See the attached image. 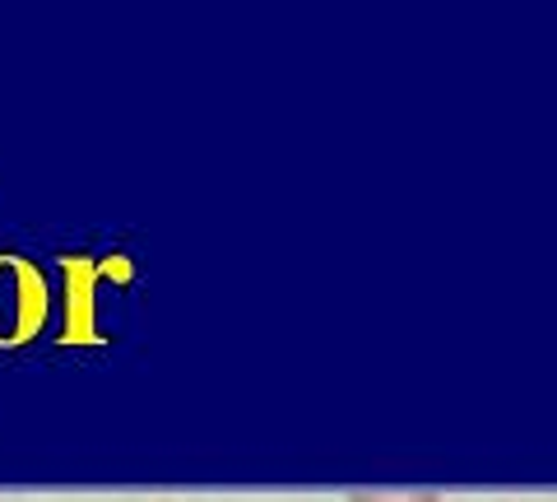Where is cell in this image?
I'll use <instances>...</instances> for the list:
<instances>
[{
  "instance_id": "6da1fadb",
  "label": "cell",
  "mask_w": 557,
  "mask_h": 502,
  "mask_svg": "<svg viewBox=\"0 0 557 502\" xmlns=\"http://www.w3.org/2000/svg\"><path fill=\"white\" fill-rule=\"evenodd\" d=\"M131 256L126 252H65L57 261V307H61V331L57 344H108V331H102V311L98 298L108 284H131Z\"/></svg>"
},
{
  "instance_id": "7a4b0ae2",
  "label": "cell",
  "mask_w": 557,
  "mask_h": 502,
  "mask_svg": "<svg viewBox=\"0 0 557 502\" xmlns=\"http://www.w3.org/2000/svg\"><path fill=\"white\" fill-rule=\"evenodd\" d=\"M57 317V289H51L38 256L0 247V354H20L47 335Z\"/></svg>"
},
{
  "instance_id": "3957f363",
  "label": "cell",
  "mask_w": 557,
  "mask_h": 502,
  "mask_svg": "<svg viewBox=\"0 0 557 502\" xmlns=\"http://www.w3.org/2000/svg\"><path fill=\"white\" fill-rule=\"evenodd\" d=\"M348 502H442L432 489H348Z\"/></svg>"
}]
</instances>
